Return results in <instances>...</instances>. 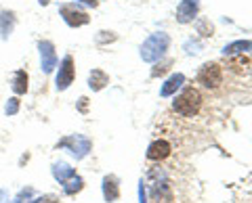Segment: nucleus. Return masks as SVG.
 I'll return each mask as SVG.
<instances>
[{
  "label": "nucleus",
  "instance_id": "f257e3e1",
  "mask_svg": "<svg viewBox=\"0 0 252 203\" xmlns=\"http://www.w3.org/2000/svg\"><path fill=\"white\" fill-rule=\"evenodd\" d=\"M168 44H170L168 34H164V32L152 34L143 42V46H141V57H143V61H147V63H156V61L162 59L164 52L168 51Z\"/></svg>",
  "mask_w": 252,
  "mask_h": 203
},
{
  "label": "nucleus",
  "instance_id": "f03ea898",
  "mask_svg": "<svg viewBox=\"0 0 252 203\" xmlns=\"http://www.w3.org/2000/svg\"><path fill=\"white\" fill-rule=\"evenodd\" d=\"M172 107H175V111L179 115H183V118H191V115H195L200 111L202 97H200V92L195 88H185L177 97V101H175V105H172Z\"/></svg>",
  "mask_w": 252,
  "mask_h": 203
},
{
  "label": "nucleus",
  "instance_id": "7ed1b4c3",
  "mask_svg": "<svg viewBox=\"0 0 252 203\" xmlns=\"http://www.w3.org/2000/svg\"><path fill=\"white\" fill-rule=\"evenodd\" d=\"M198 82L202 86H206V88H217V86L223 82V72H220V67L217 63H206L200 69Z\"/></svg>",
  "mask_w": 252,
  "mask_h": 203
},
{
  "label": "nucleus",
  "instance_id": "20e7f679",
  "mask_svg": "<svg viewBox=\"0 0 252 203\" xmlns=\"http://www.w3.org/2000/svg\"><path fill=\"white\" fill-rule=\"evenodd\" d=\"M61 15H63V19H65L67 25H72V27H80V25H86V23H89V15L84 11H78L72 4L61 6Z\"/></svg>",
  "mask_w": 252,
  "mask_h": 203
},
{
  "label": "nucleus",
  "instance_id": "39448f33",
  "mask_svg": "<svg viewBox=\"0 0 252 203\" xmlns=\"http://www.w3.org/2000/svg\"><path fill=\"white\" fill-rule=\"evenodd\" d=\"M74 82V61L72 57H65L59 67V76H57V90H65L69 84Z\"/></svg>",
  "mask_w": 252,
  "mask_h": 203
},
{
  "label": "nucleus",
  "instance_id": "423d86ee",
  "mask_svg": "<svg viewBox=\"0 0 252 203\" xmlns=\"http://www.w3.org/2000/svg\"><path fill=\"white\" fill-rule=\"evenodd\" d=\"M170 151H172V147H170L168 140H154V143L149 145V149H147V159L162 161V159L168 157Z\"/></svg>",
  "mask_w": 252,
  "mask_h": 203
},
{
  "label": "nucleus",
  "instance_id": "0eeeda50",
  "mask_svg": "<svg viewBox=\"0 0 252 203\" xmlns=\"http://www.w3.org/2000/svg\"><path fill=\"white\" fill-rule=\"evenodd\" d=\"M198 15V0H183L177 9V21L179 23H189Z\"/></svg>",
  "mask_w": 252,
  "mask_h": 203
},
{
  "label": "nucleus",
  "instance_id": "6e6552de",
  "mask_svg": "<svg viewBox=\"0 0 252 203\" xmlns=\"http://www.w3.org/2000/svg\"><path fill=\"white\" fill-rule=\"evenodd\" d=\"M152 203H172V193L166 182L152 184Z\"/></svg>",
  "mask_w": 252,
  "mask_h": 203
},
{
  "label": "nucleus",
  "instance_id": "1a4fd4ad",
  "mask_svg": "<svg viewBox=\"0 0 252 203\" xmlns=\"http://www.w3.org/2000/svg\"><path fill=\"white\" fill-rule=\"evenodd\" d=\"M40 46V57H42V69L46 74H51L53 72V67H55V49H53V44L51 42H40L38 44Z\"/></svg>",
  "mask_w": 252,
  "mask_h": 203
},
{
  "label": "nucleus",
  "instance_id": "9d476101",
  "mask_svg": "<svg viewBox=\"0 0 252 203\" xmlns=\"http://www.w3.org/2000/svg\"><path fill=\"white\" fill-rule=\"evenodd\" d=\"M63 145H69L72 147V153L76 155V157H84L86 155V151L91 149V143L86 138H82V136H72V138H67V140H63Z\"/></svg>",
  "mask_w": 252,
  "mask_h": 203
},
{
  "label": "nucleus",
  "instance_id": "9b49d317",
  "mask_svg": "<svg viewBox=\"0 0 252 203\" xmlns=\"http://www.w3.org/2000/svg\"><path fill=\"white\" fill-rule=\"evenodd\" d=\"M183 82H185V76L183 74H172L166 82H164V86H162V97H170V95H175V92L183 86Z\"/></svg>",
  "mask_w": 252,
  "mask_h": 203
},
{
  "label": "nucleus",
  "instance_id": "f8f14e48",
  "mask_svg": "<svg viewBox=\"0 0 252 203\" xmlns=\"http://www.w3.org/2000/svg\"><path fill=\"white\" fill-rule=\"evenodd\" d=\"M103 195L107 201H116L120 197V189H118V180L114 176H107L103 180Z\"/></svg>",
  "mask_w": 252,
  "mask_h": 203
},
{
  "label": "nucleus",
  "instance_id": "ddd939ff",
  "mask_svg": "<svg viewBox=\"0 0 252 203\" xmlns=\"http://www.w3.org/2000/svg\"><path fill=\"white\" fill-rule=\"evenodd\" d=\"M105 84H109L107 74L101 72V69H94V72L91 74V77H89V86L93 90H101V88H105Z\"/></svg>",
  "mask_w": 252,
  "mask_h": 203
},
{
  "label": "nucleus",
  "instance_id": "4468645a",
  "mask_svg": "<svg viewBox=\"0 0 252 203\" xmlns=\"http://www.w3.org/2000/svg\"><path fill=\"white\" fill-rule=\"evenodd\" d=\"M246 51H252V42H248V40L231 42V44H227L223 49L225 54H238V52H246Z\"/></svg>",
  "mask_w": 252,
  "mask_h": 203
},
{
  "label": "nucleus",
  "instance_id": "2eb2a0df",
  "mask_svg": "<svg viewBox=\"0 0 252 203\" xmlns=\"http://www.w3.org/2000/svg\"><path fill=\"white\" fill-rule=\"evenodd\" d=\"M13 90L17 92V95H23V92L28 90V74L23 72V69H19L13 77Z\"/></svg>",
  "mask_w": 252,
  "mask_h": 203
},
{
  "label": "nucleus",
  "instance_id": "dca6fc26",
  "mask_svg": "<svg viewBox=\"0 0 252 203\" xmlns=\"http://www.w3.org/2000/svg\"><path fill=\"white\" fill-rule=\"evenodd\" d=\"M55 176H57L59 180H65L67 176H74V170L67 168L65 163H61V166H55Z\"/></svg>",
  "mask_w": 252,
  "mask_h": 203
},
{
  "label": "nucleus",
  "instance_id": "f3484780",
  "mask_svg": "<svg viewBox=\"0 0 252 203\" xmlns=\"http://www.w3.org/2000/svg\"><path fill=\"white\" fill-rule=\"evenodd\" d=\"M80 189H82V178H78V176H76V178L72 176V180L65 184V193H69V195H72V193H78Z\"/></svg>",
  "mask_w": 252,
  "mask_h": 203
},
{
  "label": "nucleus",
  "instance_id": "a211bd4d",
  "mask_svg": "<svg viewBox=\"0 0 252 203\" xmlns=\"http://www.w3.org/2000/svg\"><path fill=\"white\" fill-rule=\"evenodd\" d=\"M34 203H57V197H53V195H49V197H42V199H38Z\"/></svg>",
  "mask_w": 252,
  "mask_h": 203
},
{
  "label": "nucleus",
  "instance_id": "6ab92c4d",
  "mask_svg": "<svg viewBox=\"0 0 252 203\" xmlns=\"http://www.w3.org/2000/svg\"><path fill=\"white\" fill-rule=\"evenodd\" d=\"M139 197H141V203H147V199H145V186H143V182H141V186H139Z\"/></svg>",
  "mask_w": 252,
  "mask_h": 203
},
{
  "label": "nucleus",
  "instance_id": "aec40b11",
  "mask_svg": "<svg viewBox=\"0 0 252 203\" xmlns=\"http://www.w3.org/2000/svg\"><path fill=\"white\" fill-rule=\"evenodd\" d=\"M84 4H89V6H97L99 4V0H82Z\"/></svg>",
  "mask_w": 252,
  "mask_h": 203
},
{
  "label": "nucleus",
  "instance_id": "412c9836",
  "mask_svg": "<svg viewBox=\"0 0 252 203\" xmlns=\"http://www.w3.org/2000/svg\"><path fill=\"white\" fill-rule=\"evenodd\" d=\"M38 2H40V4H49V0H38Z\"/></svg>",
  "mask_w": 252,
  "mask_h": 203
}]
</instances>
